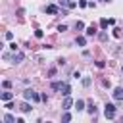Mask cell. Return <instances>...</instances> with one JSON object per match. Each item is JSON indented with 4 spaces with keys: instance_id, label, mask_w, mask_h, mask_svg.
Returning <instances> with one entry per match:
<instances>
[{
    "instance_id": "obj_6",
    "label": "cell",
    "mask_w": 123,
    "mask_h": 123,
    "mask_svg": "<svg viewBox=\"0 0 123 123\" xmlns=\"http://www.w3.org/2000/svg\"><path fill=\"white\" fill-rule=\"evenodd\" d=\"M12 60H13V62H15V63H19V62H23V54H21V52H17V50H15V52H13V56H12Z\"/></svg>"
},
{
    "instance_id": "obj_24",
    "label": "cell",
    "mask_w": 123,
    "mask_h": 123,
    "mask_svg": "<svg viewBox=\"0 0 123 123\" xmlns=\"http://www.w3.org/2000/svg\"><path fill=\"white\" fill-rule=\"evenodd\" d=\"M2 86H4V88H10V86H12V83H10V81H4V83H2Z\"/></svg>"
},
{
    "instance_id": "obj_11",
    "label": "cell",
    "mask_w": 123,
    "mask_h": 123,
    "mask_svg": "<svg viewBox=\"0 0 123 123\" xmlns=\"http://www.w3.org/2000/svg\"><path fill=\"white\" fill-rule=\"evenodd\" d=\"M88 113H90V115H96V106H94L92 102L88 104Z\"/></svg>"
},
{
    "instance_id": "obj_13",
    "label": "cell",
    "mask_w": 123,
    "mask_h": 123,
    "mask_svg": "<svg viewBox=\"0 0 123 123\" xmlns=\"http://www.w3.org/2000/svg\"><path fill=\"white\" fill-rule=\"evenodd\" d=\"M113 37H115V38H121V37H123V31H121V29H113Z\"/></svg>"
},
{
    "instance_id": "obj_15",
    "label": "cell",
    "mask_w": 123,
    "mask_h": 123,
    "mask_svg": "<svg viewBox=\"0 0 123 123\" xmlns=\"http://www.w3.org/2000/svg\"><path fill=\"white\" fill-rule=\"evenodd\" d=\"M4 121H6V123H13L15 119H13V115H10V113H6V115H4Z\"/></svg>"
},
{
    "instance_id": "obj_5",
    "label": "cell",
    "mask_w": 123,
    "mask_h": 123,
    "mask_svg": "<svg viewBox=\"0 0 123 123\" xmlns=\"http://www.w3.org/2000/svg\"><path fill=\"white\" fill-rule=\"evenodd\" d=\"M85 33H86V37H94L96 35V25H88Z\"/></svg>"
},
{
    "instance_id": "obj_19",
    "label": "cell",
    "mask_w": 123,
    "mask_h": 123,
    "mask_svg": "<svg viewBox=\"0 0 123 123\" xmlns=\"http://www.w3.org/2000/svg\"><path fill=\"white\" fill-rule=\"evenodd\" d=\"M98 38H100V40H108V33H100Z\"/></svg>"
},
{
    "instance_id": "obj_1",
    "label": "cell",
    "mask_w": 123,
    "mask_h": 123,
    "mask_svg": "<svg viewBox=\"0 0 123 123\" xmlns=\"http://www.w3.org/2000/svg\"><path fill=\"white\" fill-rule=\"evenodd\" d=\"M23 96H25V100H33V102H40L42 100V96H38L35 90H31V88H27L25 92H23Z\"/></svg>"
},
{
    "instance_id": "obj_26",
    "label": "cell",
    "mask_w": 123,
    "mask_h": 123,
    "mask_svg": "<svg viewBox=\"0 0 123 123\" xmlns=\"http://www.w3.org/2000/svg\"><path fill=\"white\" fill-rule=\"evenodd\" d=\"M58 31H62V33H63V31H67V27H65V25H58Z\"/></svg>"
},
{
    "instance_id": "obj_3",
    "label": "cell",
    "mask_w": 123,
    "mask_h": 123,
    "mask_svg": "<svg viewBox=\"0 0 123 123\" xmlns=\"http://www.w3.org/2000/svg\"><path fill=\"white\" fill-rule=\"evenodd\" d=\"M60 90H62V94H63V96H69V94H71V86H69L67 83H62Z\"/></svg>"
},
{
    "instance_id": "obj_7",
    "label": "cell",
    "mask_w": 123,
    "mask_h": 123,
    "mask_svg": "<svg viewBox=\"0 0 123 123\" xmlns=\"http://www.w3.org/2000/svg\"><path fill=\"white\" fill-rule=\"evenodd\" d=\"M71 104H73V100H71L69 96H65V100H63V104H62V110H69Z\"/></svg>"
},
{
    "instance_id": "obj_23",
    "label": "cell",
    "mask_w": 123,
    "mask_h": 123,
    "mask_svg": "<svg viewBox=\"0 0 123 123\" xmlns=\"http://www.w3.org/2000/svg\"><path fill=\"white\" fill-rule=\"evenodd\" d=\"M6 38H8V40H12V38H13V33H12V31H8V33H6Z\"/></svg>"
},
{
    "instance_id": "obj_18",
    "label": "cell",
    "mask_w": 123,
    "mask_h": 123,
    "mask_svg": "<svg viewBox=\"0 0 123 123\" xmlns=\"http://www.w3.org/2000/svg\"><path fill=\"white\" fill-rule=\"evenodd\" d=\"M83 27H85V25H83V21H77V23H75V29H77V31H81Z\"/></svg>"
},
{
    "instance_id": "obj_12",
    "label": "cell",
    "mask_w": 123,
    "mask_h": 123,
    "mask_svg": "<svg viewBox=\"0 0 123 123\" xmlns=\"http://www.w3.org/2000/svg\"><path fill=\"white\" fill-rule=\"evenodd\" d=\"M46 12L48 13H58V8L56 6H46Z\"/></svg>"
},
{
    "instance_id": "obj_14",
    "label": "cell",
    "mask_w": 123,
    "mask_h": 123,
    "mask_svg": "<svg viewBox=\"0 0 123 123\" xmlns=\"http://www.w3.org/2000/svg\"><path fill=\"white\" fill-rule=\"evenodd\" d=\"M77 44H79V46H85V44H86V38H85V37H77Z\"/></svg>"
},
{
    "instance_id": "obj_4",
    "label": "cell",
    "mask_w": 123,
    "mask_h": 123,
    "mask_svg": "<svg viewBox=\"0 0 123 123\" xmlns=\"http://www.w3.org/2000/svg\"><path fill=\"white\" fill-rule=\"evenodd\" d=\"M113 98H115V100H123V88H121V86L113 88Z\"/></svg>"
},
{
    "instance_id": "obj_2",
    "label": "cell",
    "mask_w": 123,
    "mask_h": 123,
    "mask_svg": "<svg viewBox=\"0 0 123 123\" xmlns=\"http://www.w3.org/2000/svg\"><path fill=\"white\" fill-rule=\"evenodd\" d=\"M104 115H106L108 119H113V117H115V106H113V104H106V106H104Z\"/></svg>"
},
{
    "instance_id": "obj_17",
    "label": "cell",
    "mask_w": 123,
    "mask_h": 123,
    "mask_svg": "<svg viewBox=\"0 0 123 123\" xmlns=\"http://www.w3.org/2000/svg\"><path fill=\"white\" fill-rule=\"evenodd\" d=\"M108 25H110V21H108V19H100V27H102V29H106Z\"/></svg>"
},
{
    "instance_id": "obj_9",
    "label": "cell",
    "mask_w": 123,
    "mask_h": 123,
    "mask_svg": "<svg viewBox=\"0 0 123 123\" xmlns=\"http://www.w3.org/2000/svg\"><path fill=\"white\" fill-rule=\"evenodd\" d=\"M60 2V6H67V8H75V2H71V0H58Z\"/></svg>"
},
{
    "instance_id": "obj_25",
    "label": "cell",
    "mask_w": 123,
    "mask_h": 123,
    "mask_svg": "<svg viewBox=\"0 0 123 123\" xmlns=\"http://www.w3.org/2000/svg\"><path fill=\"white\" fill-rule=\"evenodd\" d=\"M79 6H81V8H85V6H88V2H86V0H81V2H79Z\"/></svg>"
},
{
    "instance_id": "obj_10",
    "label": "cell",
    "mask_w": 123,
    "mask_h": 123,
    "mask_svg": "<svg viewBox=\"0 0 123 123\" xmlns=\"http://www.w3.org/2000/svg\"><path fill=\"white\" fill-rule=\"evenodd\" d=\"M19 110H21V111H25V113H27V111H31V106H29V104H27V102H23V104H21V106H19Z\"/></svg>"
},
{
    "instance_id": "obj_20",
    "label": "cell",
    "mask_w": 123,
    "mask_h": 123,
    "mask_svg": "<svg viewBox=\"0 0 123 123\" xmlns=\"http://www.w3.org/2000/svg\"><path fill=\"white\" fill-rule=\"evenodd\" d=\"M60 86H62V83H58V81L52 83V88H54V90H60Z\"/></svg>"
},
{
    "instance_id": "obj_16",
    "label": "cell",
    "mask_w": 123,
    "mask_h": 123,
    "mask_svg": "<svg viewBox=\"0 0 123 123\" xmlns=\"http://www.w3.org/2000/svg\"><path fill=\"white\" fill-rule=\"evenodd\" d=\"M83 106H85V102H83V100H77V102H75V108H77V111H79V110H83Z\"/></svg>"
},
{
    "instance_id": "obj_8",
    "label": "cell",
    "mask_w": 123,
    "mask_h": 123,
    "mask_svg": "<svg viewBox=\"0 0 123 123\" xmlns=\"http://www.w3.org/2000/svg\"><path fill=\"white\" fill-rule=\"evenodd\" d=\"M12 98H13V94H12V92H8V90H6V92H2V102H10Z\"/></svg>"
},
{
    "instance_id": "obj_21",
    "label": "cell",
    "mask_w": 123,
    "mask_h": 123,
    "mask_svg": "<svg viewBox=\"0 0 123 123\" xmlns=\"http://www.w3.org/2000/svg\"><path fill=\"white\" fill-rule=\"evenodd\" d=\"M62 121H71V115H69V113H63V115H62Z\"/></svg>"
},
{
    "instance_id": "obj_22",
    "label": "cell",
    "mask_w": 123,
    "mask_h": 123,
    "mask_svg": "<svg viewBox=\"0 0 123 123\" xmlns=\"http://www.w3.org/2000/svg\"><path fill=\"white\" fill-rule=\"evenodd\" d=\"M35 35H37V37H38V38H42V35H44V33H42V31H40V29H37V31H35Z\"/></svg>"
}]
</instances>
